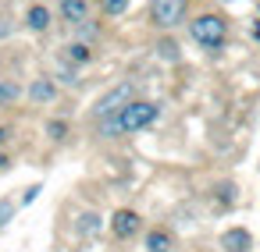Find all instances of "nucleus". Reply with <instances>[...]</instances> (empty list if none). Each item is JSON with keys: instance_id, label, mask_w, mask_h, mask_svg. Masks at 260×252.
Masks as SVG:
<instances>
[{"instance_id": "f257e3e1", "label": "nucleus", "mask_w": 260, "mask_h": 252, "mask_svg": "<svg viewBox=\"0 0 260 252\" xmlns=\"http://www.w3.org/2000/svg\"><path fill=\"white\" fill-rule=\"evenodd\" d=\"M153 121H157V103H150V100H132V103H125L118 114L104 117L100 128H104L107 139H118V135L143 132V128H150Z\"/></svg>"}, {"instance_id": "f03ea898", "label": "nucleus", "mask_w": 260, "mask_h": 252, "mask_svg": "<svg viewBox=\"0 0 260 252\" xmlns=\"http://www.w3.org/2000/svg\"><path fill=\"white\" fill-rule=\"evenodd\" d=\"M192 39H196L203 50H221L224 39H228V22H224L221 15L207 11V15L192 18Z\"/></svg>"}, {"instance_id": "7ed1b4c3", "label": "nucleus", "mask_w": 260, "mask_h": 252, "mask_svg": "<svg viewBox=\"0 0 260 252\" xmlns=\"http://www.w3.org/2000/svg\"><path fill=\"white\" fill-rule=\"evenodd\" d=\"M189 11V0H150V18L157 29H175Z\"/></svg>"}, {"instance_id": "20e7f679", "label": "nucleus", "mask_w": 260, "mask_h": 252, "mask_svg": "<svg viewBox=\"0 0 260 252\" xmlns=\"http://www.w3.org/2000/svg\"><path fill=\"white\" fill-rule=\"evenodd\" d=\"M132 96H136V82H121V86H114V89H107L100 100H96V107H93V114L104 121V117H111V114H118L125 103H132Z\"/></svg>"}, {"instance_id": "39448f33", "label": "nucleus", "mask_w": 260, "mask_h": 252, "mask_svg": "<svg viewBox=\"0 0 260 252\" xmlns=\"http://www.w3.org/2000/svg\"><path fill=\"white\" fill-rule=\"evenodd\" d=\"M139 227H143V217L136 209H114V217H111L114 238H132V234H139Z\"/></svg>"}, {"instance_id": "423d86ee", "label": "nucleus", "mask_w": 260, "mask_h": 252, "mask_svg": "<svg viewBox=\"0 0 260 252\" xmlns=\"http://www.w3.org/2000/svg\"><path fill=\"white\" fill-rule=\"evenodd\" d=\"M61 18L68 25H86L89 18V0H61Z\"/></svg>"}, {"instance_id": "0eeeda50", "label": "nucleus", "mask_w": 260, "mask_h": 252, "mask_svg": "<svg viewBox=\"0 0 260 252\" xmlns=\"http://www.w3.org/2000/svg\"><path fill=\"white\" fill-rule=\"evenodd\" d=\"M221 245H224L228 252H249L253 238H249V231H242V227H232V231H224V234H221Z\"/></svg>"}, {"instance_id": "6e6552de", "label": "nucleus", "mask_w": 260, "mask_h": 252, "mask_svg": "<svg viewBox=\"0 0 260 252\" xmlns=\"http://www.w3.org/2000/svg\"><path fill=\"white\" fill-rule=\"evenodd\" d=\"M54 96H57V86L50 78H32V86H29V100L32 103H50Z\"/></svg>"}, {"instance_id": "1a4fd4ad", "label": "nucleus", "mask_w": 260, "mask_h": 252, "mask_svg": "<svg viewBox=\"0 0 260 252\" xmlns=\"http://www.w3.org/2000/svg\"><path fill=\"white\" fill-rule=\"evenodd\" d=\"M171 248H175V241L168 231H160V227L146 231V252H171Z\"/></svg>"}, {"instance_id": "9d476101", "label": "nucleus", "mask_w": 260, "mask_h": 252, "mask_svg": "<svg viewBox=\"0 0 260 252\" xmlns=\"http://www.w3.org/2000/svg\"><path fill=\"white\" fill-rule=\"evenodd\" d=\"M25 25H29L32 32H47V29H50V11L40 8V4H32L29 15H25Z\"/></svg>"}, {"instance_id": "9b49d317", "label": "nucleus", "mask_w": 260, "mask_h": 252, "mask_svg": "<svg viewBox=\"0 0 260 252\" xmlns=\"http://www.w3.org/2000/svg\"><path fill=\"white\" fill-rule=\"evenodd\" d=\"M64 57H68L72 64H89V61H93V50H89L86 43H72V47L64 50Z\"/></svg>"}, {"instance_id": "f8f14e48", "label": "nucleus", "mask_w": 260, "mask_h": 252, "mask_svg": "<svg viewBox=\"0 0 260 252\" xmlns=\"http://www.w3.org/2000/svg\"><path fill=\"white\" fill-rule=\"evenodd\" d=\"M79 231H82V234H96V231H100V217H96L93 209L79 213Z\"/></svg>"}, {"instance_id": "ddd939ff", "label": "nucleus", "mask_w": 260, "mask_h": 252, "mask_svg": "<svg viewBox=\"0 0 260 252\" xmlns=\"http://www.w3.org/2000/svg\"><path fill=\"white\" fill-rule=\"evenodd\" d=\"M15 209H18L15 199H0V227H8V220L15 217Z\"/></svg>"}, {"instance_id": "4468645a", "label": "nucleus", "mask_w": 260, "mask_h": 252, "mask_svg": "<svg viewBox=\"0 0 260 252\" xmlns=\"http://www.w3.org/2000/svg\"><path fill=\"white\" fill-rule=\"evenodd\" d=\"M47 135H50L54 142H61V139L68 135V124H64V121H47Z\"/></svg>"}, {"instance_id": "2eb2a0df", "label": "nucleus", "mask_w": 260, "mask_h": 252, "mask_svg": "<svg viewBox=\"0 0 260 252\" xmlns=\"http://www.w3.org/2000/svg\"><path fill=\"white\" fill-rule=\"evenodd\" d=\"M18 100V86L15 82H0V103H15Z\"/></svg>"}, {"instance_id": "dca6fc26", "label": "nucleus", "mask_w": 260, "mask_h": 252, "mask_svg": "<svg viewBox=\"0 0 260 252\" xmlns=\"http://www.w3.org/2000/svg\"><path fill=\"white\" fill-rule=\"evenodd\" d=\"M160 54H164L168 61H178V43H171V39H164V43H160Z\"/></svg>"}, {"instance_id": "f3484780", "label": "nucleus", "mask_w": 260, "mask_h": 252, "mask_svg": "<svg viewBox=\"0 0 260 252\" xmlns=\"http://www.w3.org/2000/svg\"><path fill=\"white\" fill-rule=\"evenodd\" d=\"M104 8H107V15H121V11L128 8V0H107Z\"/></svg>"}, {"instance_id": "a211bd4d", "label": "nucleus", "mask_w": 260, "mask_h": 252, "mask_svg": "<svg viewBox=\"0 0 260 252\" xmlns=\"http://www.w3.org/2000/svg\"><path fill=\"white\" fill-rule=\"evenodd\" d=\"M36 195H40V185H32V188H29V192H25V195H22V202H32V199H36Z\"/></svg>"}, {"instance_id": "6ab92c4d", "label": "nucleus", "mask_w": 260, "mask_h": 252, "mask_svg": "<svg viewBox=\"0 0 260 252\" xmlns=\"http://www.w3.org/2000/svg\"><path fill=\"white\" fill-rule=\"evenodd\" d=\"M8 135H11V128H4V124H0V146L8 142Z\"/></svg>"}, {"instance_id": "aec40b11", "label": "nucleus", "mask_w": 260, "mask_h": 252, "mask_svg": "<svg viewBox=\"0 0 260 252\" xmlns=\"http://www.w3.org/2000/svg\"><path fill=\"white\" fill-rule=\"evenodd\" d=\"M8 163H11V160H8V153L0 149V171H8Z\"/></svg>"}]
</instances>
